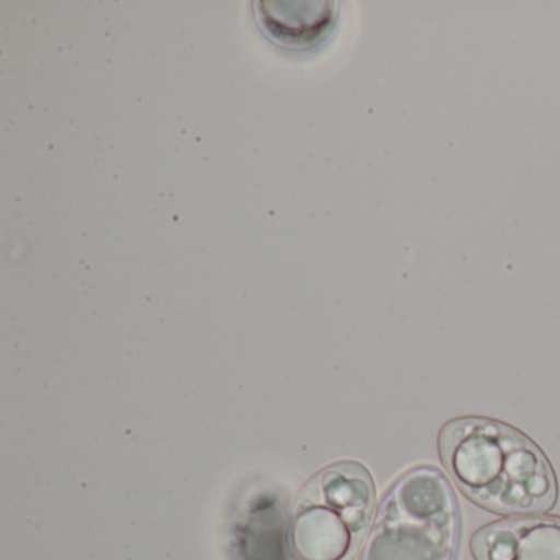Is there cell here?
<instances>
[{"mask_svg":"<svg viewBox=\"0 0 560 560\" xmlns=\"http://www.w3.org/2000/svg\"><path fill=\"white\" fill-rule=\"evenodd\" d=\"M439 454L452 480L494 513L527 516L556 504V471L544 452L497 419L457 418L439 434Z\"/></svg>","mask_w":560,"mask_h":560,"instance_id":"1","label":"cell"},{"mask_svg":"<svg viewBox=\"0 0 560 560\" xmlns=\"http://www.w3.org/2000/svg\"><path fill=\"white\" fill-rule=\"evenodd\" d=\"M460 511L447 478L421 465L396 480L376 514L362 560H455Z\"/></svg>","mask_w":560,"mask_h":560,"instance_id":"2","label":"cell"},{"mask_svg":"<svg viewBox=\"0 0 560 560\" xmlns=\"http://www.w3.org/2000/svg\"><path fill=\"white\" fill-rule=\"evenodd\" d=\"M375 483L357 462L317 471L301 490L288 530L290 560H350L372 521Z\"/></svg>","mask_w":560,"mask_h":560,"instance_id":"3","label":"cell"},{"mask_svg":"<svg viewBox=\"0 0 560 560\" xmlns=\"http://www.w3.org/2000/svg\"><path fill=\"white\" fill-rule=\"evenodd\" d=\"M477 560H560V517H510L475 533Z\"/></svg>","mask_w":560,"mask_h":560,"instance_id":"4","label":"cell"},{"mask_svg":"<svg viewBox=\"0 0 560 560\" xmlns=\"http://www.w3.org/2000/svg\"><path fill=\"white\" fill-rule=\"evenodd\" d=\"M255 8L265 34L293 50H304L323 40L336 19V9L329 2H257Z\"/></svg>","mask_w":560,"mask_h":560,"instance_id":"5","label":"cell"}]
</instances>
